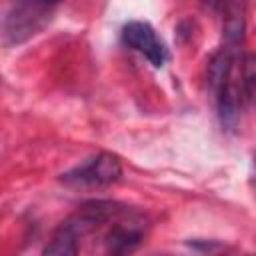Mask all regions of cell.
Instances as JSON below:
<instances>
[{
	"label": "cell",
	"instance_id": "ba28073f",
	"mask_svg": "<svg viewBox=\"0 0 256 256\" xmlns=\"http://www.w3.org/2000/svg\"><path fill=\"white\" fill-rule=\"evenodd\" d=\"M244 14H242V6L238 4H228L226 12H224V22H222V36L228 44V48L238 46L244 40Z\"/></svg>",
	"mask_w": 256,
	"mask_h": 256
},
{
	"label": "cell",
	"instance_id": "3957f363",
	"mask_svg": "<svg viewBox=\"0 0 256 256\" xmlns=\"http://www.w3.org/2000/svg\"><path fill=\"white\" fill-rule=\"evenodd\" d=\"M122 40L126 46L134 48L136 52L144 54L152 66L160 68L168 60V50L158 38L156 30L142 20H132L122 28Z\"/></svg>",
	"mask_w": 256,
	"mask_h": 256
},
{
	"label": "cell",
	"instance_id": "6da1fadb",
	"mask_svg": "<svg viewBox=\"0 0 256 256\" xmlns=\"http://www.w3.org/2000/svg\"><path fill=\"white\" fill-rule=\"evenodd\" d=\"M54 4L48 2H18L4 16L6 44H22L36 36L50 20Z\"/></svg>",
	"mask_w": 256,
	"mask_h": 256
},
{
	"label": "cell",
	"instance_id": "8fae6325",
	"mask_svg": "<svg viewBox=\"0 0 256 256\" xmlns=\"http://www.w3.org/2000/svg\"><path fill=\"white\" fill-rule=\"evenodd\" d=\"M254 166H256V154H254Z\"/></svg>",
	"mask_w": 256,
	"mask_h": 256
},
{
	"label": "cell",
	"instance_id": "30bf717a",
	"mask_svg": "<svg viewBox=\"0 0 256 256\" xmlns=\"http://www.w3.org/2000/svg\"><path fill=\"white\" fill-rule=\"evenodd\" d=\"M154 256H168V254H154Z\"/></svg>",
	"mask_w": 256,
	"mask_h": 256
},
{
	"label": "cell",
	"instance_id": "8992f818",
	"mask_svg": "<svg viewBox=\"0 0 256 256\" xmlns=\"http://www.w3.org/2000/svg\"><path fill=\"white\" fill-rule=\"evenodd\" d=\"M42 256H78V230L70 222L60 226L44 246Z\"/></svg>",
	"mask_w": 256,
	"mask_h": 256
},
{
	"label": "cell",
	"instance_id": "7a4b0ae2",
	"mask_svg": "<svg viewBox=\"0 0 256 256\" xmlns=\"http://www.w3.org/2000/svg\"><path fill=\"white\" fill-rule=\"evenodd\" d=\"M122 174V164L118 156L102 152L96 156L86 158L82 164L74 166L72 170L62 174V182L68 186H82V188H98L114 184Z\"/></svg>",
	"mask_w": 256,
	"mask_h": 256
},
{
	"label": "cell",
	"instance_id": "5b68a950",
	"mask_svg": "<svg viewBox=\"0 0 256 256\" xmlns=\"http://www.w3.org/2000/svg\"><path fill=\"white\" fill-rule=\"evenodd\" d=\"M216 102H218V112H220L222 126L234 128L236 122H238V118H240V108L244 104V96H242L238 84L234 80H230L228 84H224L216 92Z\"/></svg>",
	"mask_w": 256,
	"mask_h": 256
},
{
	"label": "cell",
	"instance_id": "277c9868",
	"mask_svg": "<svg viewBox=\"0 0 256 256\" xmlns=\"http://www.w3.org/2000/svg\"><path fill=\"white\" fill-rule=\"evenodd\" d=\"M142 242V226L138 222H116L106 236V256H128Z\"/></svg>",
	"mask_w": 256,
	"mask_h": 256
},
{
	"label": "cell",
	"instance_id": "9c48e42d",
	"mask_svg": "<svg viewBox=\"0 0 256 256\" xmlns=\"http://www.w3.org/2000/svg\"><path fill=\"white\" fill-rule=\"evenodd\" d=\"M238 88L244 102L256 100V54H244L240 58V82Z\"/></svg>",
	"mask_w": 256,
	"mask_h": 256
},
{
	"label": "cell",
	"instance_id": "7c38bea8",
	"mask_svg": "<svg viewBox=\"0 0 256 256\" xmlns=\"http://www.w3.org/2000/svg\"><path fill=\"white\" fill-rule=\"evenodd\" d=\"M254 256H256V254H254Z\"/></svg>",
	"mask_w": 256,
	"mask_h": 256
},
{
	"label": "cell",
	"instance_id": "52a82bcc",
	"mask_svg": "<svg viewBox=\"0 0 256 256\" xmlns=\"http://www.w3.org/2000/svg\"><path fill=\"white\" fill-rule=\"evenodd\" d=\"M232 68H234V48H222L214 54V58L208 64V82L214 92H218L224 84L232 80Z\"/></svg>",
	"mask_w": 256,
	"mask_h": 256
}]
</instances>
